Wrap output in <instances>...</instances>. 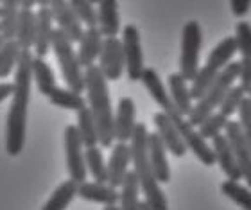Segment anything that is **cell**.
<instances>
[{
	"label": "cell",
	"instance_id": "18",
	"mask_svg": "<svg viewBox=\"0 0 251 210\" xmlns=\"http://www.w3.org/2000/svg\"><path fill=\"white\" fill-rule=\"evenodd\" d=\"M147 157H149L152 173H154L158 182L160 184H169L171 169H169L167 149L163 146L162 138L158 137V133H149V137H147Z\"/></svg>",
	"mask_w": 251,
	"mask_h": 210
},
{
	"label": "cell",
	"instance_id": "12",
	"mask_svg": "<svg viewBox=\"0 0 251 210\" xmlns=\"http://www.w3.org/2000/svg\"><path fill=\"white\" fill-rule=\"evenodd\" d=\"M225 137L230 142L231 149L235 153L237 163L241 167L242 178L246 182V185L251 187V146L242 135V130L237 121H230L225 130Z\"/></svg>",
	"mask_w": 251,
	"mask_h": 210
},
{
	"label": "cell",
	"instance_id": "28",
	"mask_svg": "<svg viewBox=\"0 0 251 210\" xmlns=\"http://www.w3.org/2000/svg\"><path fill=\"white\" fill-rule=\"evenodd\" d=\"M84 160H86V171L94 178V182L108 184V163L104 160L102 149L99 146L86 147L84 151Z\"/></svg>",
	"mask_w": 251,
	"mask_h": 210
},
{
	"label": "cell",
	"instance_id": "3",
	"mask_svg": "<svg viewBox=\"0 0 251 210\" xmlns=\"http://www.w3.org/2000/svg\"><path fill=\"white\" fill-rule=\"evenodd\" d=\"M147 126L138 122L133 133L129 146H131V158H133V167H135V174L140 184V190L146 196V203L149 205L151 210H169L167 198L163 194L160 182L156 180L154 173H152L151 162L147 157Z\"/></svg>",
	"mask_w": 251,
	"mask_h": 210
},
{
	"label": "cell",
	"instance_id": "34",
	"mask_svg": "<svg viewBox=\"0 0 251 210\" xmlns=\"http://www.w3.org/2000/svg\"><path fill=\"white\" fill-rule=\"evenodd\" d=\"M228 117H225L223 113H212V115L199 124L198 131L204 140H214L219 135H225V130L228 126Z\"/></svg>",
	"mask_w": 251,
	"mask_h": 210
},
{
	"label": "cell",
	"instance_id": "27",
	"mask_svg": "<svg viewBox=\"0 0 251 210\" xmlns=\"http://www.w3.org/2000/svg\"><path fill=\"white\" fill-rule=\"evenodd\" d=\"M77 131L79 137L83 140L84 147H94L99 146V130H97V122L88 106L77 113Z\"/></svg>",
	"mask_w": 251,
	"mask_h": 210
},
{
	"label": "cell",
	"instance_id": "4",
	"mask_svg": "<svg viewBox=\"0 0 251 210\" xmlns=\"http://www.w3.org/2000/svg\"><path fill=\"white\" fill-rule=\"evenodd\" d=\"M241 72V65L239 61H231L223 72L219 74V78L215 79V83L208 88V92L201 97V99L194 105L192 111L188 113V122L194 128H199V124L206 121L212 113H215V108H219L226 94L231 90V86H235V81Z\"/></svg>",
	"mask_w": 251,
	"mask_h": 210
},
{
	"label": "cell",
	"instance_id": "9",
	"mask_svg": "<svg viewBox=\"0 0 251 210\" xmlns=\"http://www.w3.org/2000/svg\"><path fill=\"white\" fill-rule=\"evenodd\" d=\"M49 7L52 11L54 24L58 26L59 31L65 32L67 38L72 43L81 42V38H83V34H84V27H83V24L79 22L77 15L74 13L70 2H67V0H50V2H49Z\"/></svg>",
	"mask_w": 251,
	"mask_h": 210
},
{
	"label": "cell",
	"instance_id": "37",
	"mask_svg": "<svg viewBox=\"0 0 251 210\" xmlns=\"http://www.w3.org/2000/svg\"><path fill=\"white\" fill-rule=\"evenodd\" d=\"M235 42L237 51L242 58H251V24L250 22H239L235 26Z\"/></svg>",
	"mask_w": 251,
	"mask_h": 210
},
{
	"label": "cell",
	"instance_id": "19",
	"mask_svg": "<svg viewBox=\"0 0 251 210\" xmlns=\"http://www.w3.org/2000/svg\"><path fill=\"white\" fill-rule=\"evenodd\" d=\"M77 196L84 201L100 203L104 207L117 205L121 201V192L111 187L110 184H100V182H83L77 187Z\"/></svg>",
	"mask_w": 251,
	"mask_h": 210
},
{
	"label": "cell",
	"instance_id": "30",
	"mask_svg": "<svg viewBox=\"0 0 251 210\" xmlns=\"http://www.w3.org/2000/svg\"><path fill=\"white\" fill-rule=\"evenodd\" d=\"M121 210H140V184L136 178L135 171H129L121 187Z\"/></svg>",
	"mask_w": 251,
	"mask_h": 210
},
{
	"label": "cell",
	"instance_id": "42",
	"mask_svg": "<svg viewBox=\"0 0 251 210\" xmlns=\"http://www.w3.org/2000/svg\"><path fill=\"white\" fill-rule=\"evenodd\" d=\"M38 2H32V0H20V7H34Z\"/></svg>",
	"mask_w": 251,
	"mask_h": 210
},
{
	"label": "cell",
	"instance_id": "46",
	"mask_svg": "<svg viewBox=\"0 0 251 210\" xmlns=\"http://www.w3.org/2000/svg\"><path fill=\"white\" fill-rule=\"evenodd\" d=\"M0 15H2V5H0Z\"/></svg>",
	"mask_w": 251,
	"mask_h": 210
},
{
	"label": "cell",
	"instance_id": "41",
	"mask_svg": "<svg viewBox=\"0 0 251 210\" xmlns=\"http://www.w3.org/2000/svg\"><path fill=\"white\" fill-rule=\"evenodd\" d=\"M13 92H15V84L13 83H0V103L7 97H13Z\"/></svg>",
	"mask_w": 251,
	"mask_h": 210
},
{
	"label": "cell",
	"instance_id": "38",
	"mask_svg": "<svg viewBox=\"0 0 251 210\" xmlns=\"http://www.w3.org/2000/svg\"><path fill=\"white\" fill-rule=\"evenodd\" d=\"M239 126L242 130V135L251 146V101L246 97V101L242 103L241 110H239Z\"/></svg>",
	"mask_w": 251,
	"mask_h": 210
},
{
	"label": "cell",
	"instance_id": "21",
	"mask_svg": "<svg viewBox=\"0 0 251 210\" xmlns=\"http://www.w3.org/2000/svg\"><path fill=\"white\" fill-rule=\"evenodd\" d=\"M167 86H169V95H171V99H173L174 106L181 111V115H187L192 111L194 108V99L192 95H190V88H188L187 81L181 78V74L176 72V74H171L167 78Z\"/></svg>",
	"mask_w": 251,
	"mask_h": 210
},
{
	"label": "cell",
	"instance_id": "2",
	"mask_svg": "<svg viewBox=\"0 0 251 210\" xmlns=\"http://www.w3.org/2000/svg\"><path fill=\"white\" fill-rule=\"evenodd\" d=\"M84 84H86V103L94 113L97 130H99V146L113 147V142H115V128H113L115 111L111 108L108 81L100 72L99 65L84 69Z\"/></svg>",
	"mask_w": 251,
	"mask_h": 210
},
{
	"label": "cell",
	"instance_id": "15",
	"mask_svg": "<svg viewBox=\"0 0 251 210\" xmlns=\"http://www.w3.org/2000/svg\"><path fill=\"white\" fill-rule=\"evenodd\" d=\"M136 106L131 97H122L119 99L113 119V128H115V142H131L133 133L136 128Z\"/></svg>",
	"mask_w": 251,
	"mask_h": 210
},
{
	"label": "cell",
	"instance_id": "36",
	"mask_svg": "<svg viewBox=\"0 0 251 210\" xmlns=\"http://www.w3.org/2000/svg\"><path fill=\"white\" fill-rule=\"evenodd\" d=\"M74 13L77 15L79 22L86 27H97V9L88 0H70Z\"/></svg>",
	"mask_w": 251,
	"mask_h": 210
},
{
	"label": "cell",
	"instance_id": "11",
	"mask_svg": "<svg viewBox=\"0 0 251 210\" xmlns=\"http://www.w3.org/2000/svg\"><path fill=\"white\" fill-rule=\"evenodd\" d=\"M54 18L52 11L49 7V2L40 0L36 11V38H34V56L45 58L49 51L52 49V36H54Z\"/></svg>",
	"mask_w": 251,
	"mask_h": 210
},
{
	"label": "cell",
	"instance_id": "10",
	"mask_svg": "<svg viewBox=\"0 0 251 210\" xmlns=\"http://www.w3.org/2000/svg\"><path fill=\"white\" fill-rule=\"evenodd\" d=\"M99 69L106 81H117L121 79L122 72L126 70L124 49H122V40L119 38H106L104 47L99 58Z\"/></svg>",
	"mask_w": 251,
	"mask_h": 210
},
{
	"label": "cell",
	"instance_id": "24",
	"mask_svg": "<svg viewBox=\"0 0 251 210\" xmlns=\"http://www.w3.org/2000/svg\"><path fill=\"white\" fill-rule=\"evenodd\" d=\"M32 81L36 83L38 92L42 95H45V97H49L54 90L58 88L54 70H52V67L45 61V58L34 56V59H32Z\"/></svg>",
	"mask_w": 251,
	"mask_h": 210
},
{
	"label": "cell",
	"instance_id": "40",
	"mask_svg": "<svg viewBox=\"0 0 251 210\" xmlns=\"http://www.w3.org/2000/svg\"><path fill=\"white\" fill-rule=\"evenodd\" d=\"M230 7H231V13L235 16H244L250 11L251 2L250 0H233V2H230Z\"/></svg>",
	"mask_w": 251,
	"mask_h": 210
},
{
	"label": "cell",
	"instance_id": "45",
	"mask_svg": "<svg viewBox=\"0 0 251 210\" xmlns=\"http://www.w3.org/2000/svg\"><path fill=\"white\" fill-rule=\"evenodd\" d=\"M2 45H4V38L0 36V47H2Z\"/></svg>",
	"mask_w": 251,
	"mask_h": 210
},
{
	"label": "cell",
	"instance_id": "47",
	"mask_svg": "<svg viewBox=\"0 0 251 210\" xmlns=\"http://www.w3.org/2000/svg\"><path fill=\"white\" fill-rule=\"evenodd\" d=\"M250 101H251V94H250Z\"/></svg>",
	"mask_w": 251,
	"mask_h": 210
},
{
	"label": "cell",
	"instance_id": "26",
	"mask_svg": "<svg viewBox=\"0 0 251 210\" xmlns=\"http://www.w3.org/2000/svg\"><path fill=\"white\" fill-rule=\"evenodd\" d=\"M77 187L79 185L72 180L59 184L47 200V203L42 207V210H67L74 198L77 196Z\"/></svg>",
	"mask_w": 251,
	"mask_h": 210
},
{
	"label": "cell",
	"instance_id": "13",
	"mask_svg": "<svg viewBox=\"0 0 251 210\" xmlns=\"http://www.w3.org/2000/svg\"><path fill=\"white\" fill-rule=\"evenodd\" d=\"M152 122H154L158 137L162 138L165 149H167L173 157L183 158L185 155H187L188 147H187V144H185L183 138H181V135H179L178 128L174 126V122L169 119V115H165L163 111L154 113Z\"/></svg>",
	"mask_w": 251,
	"mask_h": 210
},
{
	"label": "cell",
	"instance_id": "29",
	"mask_svg": "<svg viewBox=\"0 0 251 210\" xmlns=\"http://www.w3.org/2000/svg\"><path fill=\"white\" fill-rule=\"evenodd\" d=\"M49 101L54 106H59V108H65V110L77 111V113L88 106L86 105V99L81 94H77V92H74L70 88H61V86H58L52 94L49 95Z\"/></svg>",
	"mask_w": 251,
	"mask_h": 210
},
{
	"label": "cell",
	"instance_id": "43",
	"mask_svg": "<svg viewBox=\"0 0 251 210\" xmlns=\"http://www.w3.org/2000/svg\"><path fill=\"white\" fill-rule=\"evenodd\" d=\"M140 210H151V209H149V205H147L146 201H140Z\"/></svg>",
	"mask_w": 251,
	"mask_h": 210
},
{
	"label": "cell",
	"instance_id": "31",
	"mask_svg": "<svg viewBox=\"0 0 251 210\" xmlns=\"http://www.w3.org/2000/svg\"><path fill=\"white\" fill-rule=\"evenodd\" d=\"M22 52L24 51L20 49L16 40L4 42V45L0 47V79H5L13 74V70H16Z\"/></svg>",
	"mask_w": 251,
	"mask_h": 210
},
{
	"label": "cell",
	"instance_id": "32",
	"mask_svg": "<svg viewBox=\"0 0 251 210\" xmlns=\"http://www.w3.org/2000/svg\"><path fill=\"white\" fill-rule=\"evenodd\" d=\"M219 74L221 72H215L214 69H210V67H206V65L201 67L199 72L196 74L194 81L190 83V95H192V99L194 101L201 99V97L208 92L210 86L215 83V79L219 78Z\"/></svg>",
	"mask_w": 251,
	"mask_h": 210
},
{
	"label": "cell",
	"instance_id": "39",
	"mask_svg": "<svg viewBox=\"0 0 251 210\" xmlns=\"http://www.w3.org/2000/svg\"><path fill=\"white\" fill-rule=\"evenodd\" d=\"M241 72H239V81L241 86L246 90V94H251V58H242L239 61Z\"/></svg>",
	"mask_w": 251,
	"mask_h": 210
},
{
	"label": "cell",
	"instance_id": "7",
	"mask_svg": "<svg viewBox=\"0 0 251 210\" xmlns=\"http://www.w3.org/2000/svg\"><path fill=\"white\" fill-rule=\"evenodd\" d=\"M63 142H65V155H67V169L70 174V180L75 184L86 182V160H84V144L79 137L77 126L68 124L63 133Z\"/></svg>",
	"mask_w": 251,
	"mask_h": 210
},
{
	"label": "cell",
	"instance_id": "33",
	"mask_svg": "<svg viewBox=\"0 0 251 210\" xmlns=\"http://www.w3.org/2000/svg\"><path fill=\"white\" fill-rule=\"evenodd\" d=\"M221 190H223V194L228 196L242 210H251V189L241 185L239 182L226 180V182L221 184Z\"/></svg>",
	"mask_w": 251,
	"mask_h": 210
},
{
	"label": "cell",
	"instance_id": "25",
	"mask_svg": "<svg viewBox=\"0 0 251 210\" xmlns=\"http://www.w3.org/2000/svg\"><path fill=\"white\" fill-rule=\"evenodd\" d=\"M2 15H0V36L4 42H11L16 38L18 18H20V2L16 0H4L2 2Z\"/></svg>",
	"mask_w": 251,
	"mask_h": 210
},
{
	"label": "cell",
	"instance_id": "44",
	"mask_svg": "<svg viewBox=\"0 0 251 210\" xmlns=\"http://www.w3.org/2000/svg\"><path fill=\"white\" fill-rule=\"evenodd\" d=\"M102 210H121V207H117V205H110V207H104Z\"/></svg>",
	"mask_w": 251,
	"mask_h": 210
},
{
	"label": "cell",
	"instance_id": "35",
	"mask_svg": "<svg viewBox=\"0 0 251 210\" xmlns=\"http://www.w3.org/2000/svg\"><path fill=\"white\" fill-rule=\"evenodd\" d=\"M246 90L242 88L241 84H235V86H231V90L226 94V97L223 99L219 106V113H223L225 117H231L233 113L241 110L242 103L246 101Z\"/></svg>",
	"mask_w": 251,
	"mask_h": 210
},
{
	"label": "cell",
	"instance_id": "17",
	"mask_svg": "<svg viewBox=\"0 0 251 210\" xmlns=\"http://www.w3.org/2000/svg\"><path fill=\"white\" fill-rule=\"evenodd\" d=\"M104 40L102 32L99 31V27H86L84 29V34L79 42V51H77V58L79 63L83 69H88V67H94L95 61L100 58V52H102V47H104Z\"/></svg>",
	"mask_w": 251,
	"mask_h": 210
},
{
	"label": "cell",
	"instance_id": "8",
	"mask_svg": "<svg viewBox=\"0 0 251 210\" xmlns=\"http://www.w3.org/2000/svg\"><path fill=\"white\" fill-rule=\"evenodd\" d=\"M122 49H124L126 74L131 81H140L144 67V52H142L140 32L135 26H126L122 29Z\"/></svg>",
	"mask_w": 251,
	"mask_h": 210
},
{
	"label": "cell",
	"instance_id": "16",
	"mask_svg": "<svg viewBox=\"0 0 251 210\" xmlns=\"http://www.w3.org/2000/svg\"><path fill=\"white\" fill-rule=\"evenodd\" d=\"M212 151H214L215 162L219 163L221 171L226 174V178L231 180V182H241V167H239L235 153H233L230 142H228V138L225 135H219V137H215L212 140Z\"/></svg>",
	"mask_w": 251,
	"mask_h": 210
},
{
	"label": "cell",
	"instance_id": "14",
	"mask_svg": "<svg viewBox=\"0 0 251 210\" xmlns=\"http://www.w3.org/2000/svg\"><path fill=\"white\" fill-rule=\"evenodd\" d=\"M133 162L131 158V146L129 144H124V142H115L113 147H111V155L110 160H108V184L111 187H122L124 185V180L127 176V167L129 163Z\"/></svg>",
	"mask_w": 251,
	"mask_h": 210
},
{
	"label": "cell",
	"instance_id": "6",
	"mask_svg": "<svg viewBox=\"0 0 251 210\" xmlns=\"http://www.w3.org/2000/svg\"><path fill=\"white\" fill-rule=\"evenodd\" d=\"M203 34L196 20L185 24L181 34V56H179V74L185 81L192 83L196 74L199 72V52H201Z\"/></svg>",
	"mask_w": 251,
	"mask_h": 210
},
{
	"label": "cell",
	"instance_id": "23",
	"mask_svg": "<svg viewBox=\"0 0 251 210\" xmlns=\"http://www.w3.org/2000/svg\"><path fill=\"white\" fill-rule=\"evenodd\" d=\"M235 52H237L235 36L223 38V40L212 49V52L208 54V58H206V67L214 69L215 72H223V70L231 63V58L235 56Z\"/></svg>",
	"mask_w": 251,
	"mask_h": 210
},
{
	"label": "cell",
	"instance_id": "22",
	"mask_svg": "<svg viewBox=\"0 0 251 210\" xmlns=\"http://www.w3.org/2000/svg\"><path fill=\"white\" fill-rule=\"evenodd\" d=\"M34 38H36V13L32 11V7H20L15 40L22 51H31L34 49Z\"/></svg>",
	"mask_w": 251,
	"mask_h": 210
},
{
	"label": "cell",
	"instance_id": "20",
	"mask_svg": "<svg viewBox=\"0 0 251 210\" xmlns=\"http://www.w3.org/2000/svg\"><path fill=\"white\" fill-rule=\"evenodd\" d=\"M97 27L104 38H117L121 32V15L115 0H104L97 5Z\"/></svg>",
	"mask_w": 251,
	"mask_h": 210
},
{
	"label": "cell",
	"instance_id": "1",
	"mask_svg": "<svg viewBox=\"0 0 251 210\" xmlns=\"http://www.w3.org/2000/svg\"><path fill=\"white\" fill-rule=\"evenodd\" d=\"M32 59L34 56L31 51H24L15 70V92L5 119V151L9 157H18L25 146L27 108L32 86Z\"/></svg>",
	"mask_w": 251,
	"mask_h": 210
},
{
	"label": "cell",
	"instance_id": "5",
	"mask_svg": "<svg viewBox=\"0 0 251 210\" xmlns=\"http://www.w3.org/2000/svg\"><path fill=\"white\" fill-rule=\"evenodd\" d=\"M52 52L58 59V65L61 69V76L65 79V84L67 88L77 92V94H83L86 90V84H84V70L79 63L77 52L74 51V43L67 38L65 32H61L56 27L52 36Z\"/></svg>",
	"mask_w": 251,
	"mask_h": 210
}]
</instances>
